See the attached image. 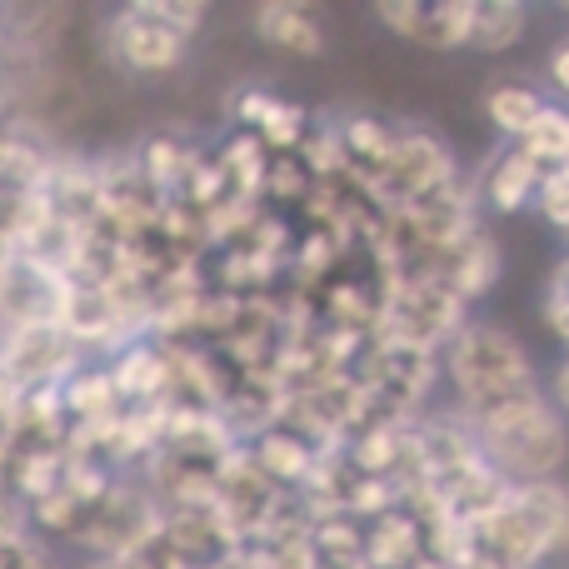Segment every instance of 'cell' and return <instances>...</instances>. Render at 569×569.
Returning <instances> with one entry per match:
<instances>
[{
    "mask_svg": "<svg viewBox=\"0 0 569 569\" xmlns=\"http://www.w3.org/2000/svg\"><path fill=\"white\" fill-rule=\"evenodd\" d=\"M485 110H490V126L520 146V140L535 130V120L550 110V100H545L535 86H525V80H500V86L485 96Z\"/></svg>",
    "mask_w": 569,
    "mask_h": 569,
    "instance_id": "obj_12",
    "label": "cell"
},
{
    "mask_svg": "<svg viewBox=\"0 0 569 569\" xmlns=\"http://www.w3.org/2000/svg\"><path fill=\"white\" fill-rule=\"evenodd\" d=\"M475 440H480L485 460L505 475L510 485H545L569 455V430L545 395L515 400L505 410H490L475 420Z\"/></svg>",
    "mask_w": 569,
    "mask_h": 569,
    "instance_id": "obj_1",
    "label": "cell"
},
{
    "mask_svg": "<svg viewBox=\"0 0 569 569\" xmlns=\"http://www.w3.org/2000/svg\"><path fill=\"white\" fill-rule=\"evenodd\" d=\"M510 510L520 515V525L530 530V540L545 555L569 550V490H560L555 480L545 485H515L510 490Z\"/></svg>",
    "mask_w": 569,
    "mask_h": 569,
    "instance_id": "obj_8",
    "label": "cell"
},
{
    "mask_svg": "<svg viewBox=\"0 0 569 569\" xmlns=\"http://www.w3.org/2000/svg\"><path fill=\"white\" fill-rule=\"evenodd\" d=\"M256 30L270 50H284L295 60H310L325 50V30L315 26V16L295 0H276V6H256Z\"/></svg>",
    "mask_w": 569,
    "mask_h": 569,
    "instance_id": "obj_9",
    "label": "cell"
},
{
    "mask_svg": "<svg viewBox=\"0 0 569 569\" xmlns=\"http://www.w3.org/2000/svg\"><path fill=\"white\" fill-rule=\"evenodd\" d=\"M66 365H76V335L66 325H20L10 335L6 355H0V370L16 390L26 385H50Z\"/></svg>",
    "mask_w": 569,
    "mask_h": 569,
    "instance_id": "obj_7",
    "label": "cell"
},
{
    "mask_svg": "<svg viewBox=\"0 0 569 569\" xmlns=\"http://www.w3.org/2000/svg\"><path fill=\"white\" fill-rule=\"evenodd\" d=\"M525 6L520 0H475V30L470 46L485 50V56H500V50L520 46L525 40Z\"/></svg>",
    "mask_w": 569,
    "mask_h": 569,
    "instance_id": "obj_13",
    "label": "cell"
},
{
    "mask_svg": "<svg viewBox=\"0 0 569 569\" xmlns=\"http://www.w3.org/2000/svg\"><path fill=\"white\" fill-rule=\"evenodd\" d=\"M375 16L400 40H410V46L460 50V46H470L475 0H380Z\"/></svg>",
    "mask_w": 569,
    "mask_h": 569,
    "instance_id": "obj_5",
    "label": "cell"
},
{
    "mask_svg": "<svg viewBox=\"0 0 569 569\" xmlns=\"http://www.w3.org/2000/svg\"><path fill=\"white\" fill-rule=\"evenodd\" d=\"M160 10H166L170 26H180L186 36H196L200 20H206V6H180V0H160Z\"/></svg>",
    "mask_w": 569,
    "mask_h": 569,
    "instance_id": "obj_17",
    "label": "cell"
},
{
    "mask_svg": "<svg viewBox=\"0 0 569 569\" xmlns=\"http://www.w3.org/2000/svg\"><path fill=\"white\" fill-rule=\"evenodd\" d=\"M445 370H450V380H455V390H460L470 420L540 395L525 345L515 340L510 330H500V325H465V330L450 340Z\"/></svg>",
    "mask_w": 569,
    "mask_h": 569,
    "instance_id": "obj_2",
    "label": "cell"
},
{
    "mask_svg": "<svg viewBox=\"0 0 569 569\" xmlns=\"http://www.w3.org/2000/svg\"><path fill=\"white\" fill-rule=\"evenodd\" d=\"M256 465L270 475V480H300V475H310V445H305L300 435L270 430L256 450Z\"/></svg>",
    "mask_w": 569,
    "mask_h": 569,
    "instance_id": "obj_15",
    "label": "cell"
},
{
    "mask_svg": "<svg viewBox=\"0 0 569 569\" xmlns=\"http://www.w3.org/2000/svg\"><path fill=\"white\" fill-rule=\"evenodd\" d=\"M160 385H170L166 380V360L150 355V350L126 355V365L116 370V390H126V395H156Z\"/></svg>",
    "mask_w": 569,
    "mask_h": 569,
    "instance_id": "obj_16",
    "label": "cell"
},
{
    "mask_svg": "<svg viewBox=\"0 0 569 569\" xmlns=\"http://www.w3.org/2000/svg\"><path fill=\"white\" fill-rule=\"evenodd\" d=\"M520 150L545 170V176H555V170H569V110H560V106L545 110V116L535 120L530 136L520 140Z\"/></svg>",
    "mask_w": 569,
    "mask_h": 569,
    "instance_id": "obj_14",
    "label": "cell"
},
{
    "mask_svg": "<svg viewBox=\"0 0 569 569\" xmlns=\"http://www.w3.org/2000/svg\"><path fill=\"white\" fill-rule=\"evenodd\" d=\"M540 186H545V170L535 166L520 146L495 156V166L485 170V200H490L500 216H515V210H525L530 200H540Z\"/></svg>",
    "mask_w": 569,
    "mask_h": 569,
    "instance_id": "obj_10",
    "label": "cell"
},
{
    "mask_svg": "<svg viewBox=\"0 0 569 569\" xmlns=\"http://www.w3.org/2000/svg\"><path fill=\"white\" fill-rule=\"evenodd\" d=\"M550 80L560 96H569V40H560V46L550 50Z\"/></svg>",
    "mask_w": 569,
    "mask_h": 569,
    "instance_id": "obj_18",
    "label": "cell"
},
{
    "mask_svg": "<svg viewBox=\"0 0 569 569\" xmlns=\"http://www.w3.org/2000/svg\"><path fill=\"white\" fill-rule=\"evenodd\" d=\"M555 400H560V410L569 415V355H565L560 370H555Z\"/></svg>",
    "mask_w": 569,
    "mask_h": 569,
    "instance_id": "obj_19",
    "label": "cell"
},
{
    "mask_svg": "<svg viewBox=\"0 0 569 569\" xmlns=\"http://www.w3.org/2000/svg\"><path fill=\"white\" fill-rule=\"evenodd\" d=\"M90 569H146V565L130 555V560H100V565H90Z\"/></svg>",
    "mask_w": 569,
    "mask_h": 569,
    "instance_id": "obj_20",
    "label": "cell"
},
{
    "mask_svg": "<svg viewBox=\"0 0 569 569\" xmlns=\"http://www.w3.org/2000/svg\"><path fill=\"white\" fill-rule=\"evenodd\" d=\"M190 36L180 26H170L160 0L146 6H126L110 26V50L120 56V66L136 70V76H170V70L186 60Z\"/></svg>",
    "mask_w": 569,
    "mask_h": 569,
    "instance_id": "obj_3",
    "label": "cell"
},
{
    "mask_svg": "<svg viewBox=\"0 0 569 569\" xmlns=\"http://www.w3.org/2000/svg\"><path fill=\"white\" fill-rule=\"evenodd\" d=\"M156 535H160V520H156V510H150V500H140V495H130V490H106L100 505L90 510L80 540H90L106 560H126V555L146 550Z\"/></svg>",
    "mask_w": 569,
    "mask_h": 569,
    "instance_id": "obj_6",
    "label": "cell"
},
{
    "mask_svg": "<svg viewBox=\"0 0 569 569\" xmlns=\"http://www.w3.org/2000/svg\"><path fill=\"white\" fill-rule=\"evenodd\" d=\"M435 380V355L430 350H415V345H395L380 340L375 345V390L395 395V400H415L425 385Z\"/></svg>",
    "mask_w": 569,
    "mask_h": 569,
    "instance_id": "obj_11",
    "label": "cell"
},
{
    "mask_svg": "<svg viewBox=\"0 0 569 569\" xmlns=\"http://www.w3.org/2000/svg\"><path fill=\"white\" fill-rule=\"evenodd\" d=\"M550 290H560V295H569V260H565V266H560V276H555V284H550Z\"/></svg>",
    "mask_w": 569,
    "mask_h": 569,
    "instance_id": "obj_21",
    "label": "cell"
},
{
    "mask_svg": "<svg viewBox=\"0 0 569 569\" xmlns=\"http://www.w3.org/2000/svg\"><path fill=\"white\" fill-rule=\"evenodd\" d=\"M76 284L60 266L30 256V260H0V310L20 325H66Z\"/></svg>",
    "mask_w": 569,
    "mask_h": 569,
    "instance_id": "obj_4",
    "label": "cell"
}]
</instances>
